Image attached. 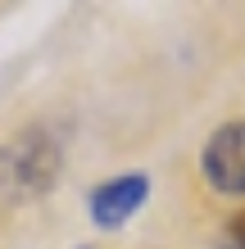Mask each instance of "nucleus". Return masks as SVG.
<instances>
[{
  "mask_svg": "<svg viewBox=\"0 0 245 249\" xmlns=\"http://www.w3.org/2000/svg\"><path fill=\"white\" fill-rule=\"evenodd\" d=\"M150 195V177L146 172H127V177H113L100 190H91V222L95 227H123Z\"/></svg>",
  "mask_w": 245,
  "mask_h": 249,
  "instance_id": "3",
  "label": "nucleus"
},
{
  "mask_svg": "<svg viewBox=\"0 0 245 249\" xmlns=\"http://www.w3.org/2000/svg\"><path fill=\"white\" fill-rule=\"evenodd\" d=\"M218 249H245V213H241V217H232V222H227V231H223Z\"/></svg>",
  "mask_w": 245,
  "mask_h": 249,
  "instance_id": "4",
  "label": "nucleus"
},
{
  "mask_svg": "<svg viewBox=\"0 0 245 249\" xmlns=\"http://www.w3.org/2000/svg\"><path fill=\"white\" fill-rule=\"evenodd\" d=\"M209 186L227 199H245V123H227L209 136L205 154H200Z\"/></svg>",
  "mask_w": 245,
  "mask_h": 249,
  "instance_id": "2",
  "label": "nucleus"
},
{
  "mask_svg": "<svg viewBox=\"0 0 245 249\" xmlns=\"http://www.w3.org/2000/svg\"><path fill=\"white\" fill-rule=\"evenodd\" d=\"M59 172H64V141L46 123L23 127L14 141L0 145V195L14 204H32L50 195Z\"/></svg>",
  "mask_w": 245,
  "mask_h": 249,
  "instance_id": "1",
  "label": "nucleus"
}]
</instances>
